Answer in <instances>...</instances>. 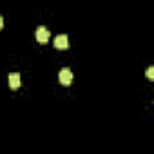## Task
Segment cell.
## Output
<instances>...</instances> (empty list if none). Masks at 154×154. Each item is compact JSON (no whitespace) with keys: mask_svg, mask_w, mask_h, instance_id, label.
I'll use <instances>...</instances> for the list:
<instances>
[{"mask_svg":"<svg viewBox=\"0 0 154 154\" xmlns=\"http://www.w3.org/2000/svg\"><path fill=\"white\" fill-rule=\"evenodd\" d=\"M2 26H4V18L0 17V29H2Z\"/></svg>","mask_w":154,"mask_h":154,"instance_id":"obj_6","label":"cell"},{"mask_svg":"<svg viewBox=\"0 0 154 154\" xmlns=\"http://www.w3.org/2000/svg\"><path fill=\"white\" fill-rule=\"evenodd\" d=\"M35 36H36V40H38L40 44H47V42H49V38H51V35H49V29H47V27H38V29H36V33H35Z\"/></svg>","mask_w":154,"mask_h":154,"instance_id":"obj_1","label":"cell"},{"mask_svg":"<svg viewBox=\"0 0 154 154\" xmlns=\"http://www.w3.org/2000/svg\"><path fill=\"white\" fill-rule=\"evenodd\" d=\"M8 82H9V87L11 89H18L20 87V74L18 72H11L8 76Z\"/></svg>","mask_w":154,"mask_h":154,"instance_id":"obj_4","label":"cell"},{"mask_svg":"<svg viewBox=\"0 0 154 154\" xmlns=\"http://www.w3.org/2000/svg\"><path fill=\"white\" fill-rule=\"evenodd\" d=\"M54 47H56V49H67V47H69V38H67V35H58V36L54 38Z\"/></svg>","mask_w":154,"mask_h":154,"instance_id":"obj_3","label":"cell"},{"mask_svg":"<svg viewBox=\"0 0 154 154\" xmlns=\"http://www.w3.org/2000/svg\"><path fill=\"white\" fill-rule=\"evenodd\" d=\"M147 76H149L150 80L154 78V67H149V69H147Z\"/></svg>","mask_w":154,"mask_h":154,"instance_id":"obj_5","label":"cell"},{"mask_svg":"<svg viewBox=\"0 0 154 154\" xmlns=\"http://www.w3.org/2000/svg\"><path fill=\"white\" fill-rule=\"evenodd\" d=\"M58 78H60V84L62 85H71L72 84V72L69 69H62L60 74H58Z\"/></svg>","mask_w":154,"mask_h":154,"instance_id":"obj_2","label":"cell"}]
</instances>
